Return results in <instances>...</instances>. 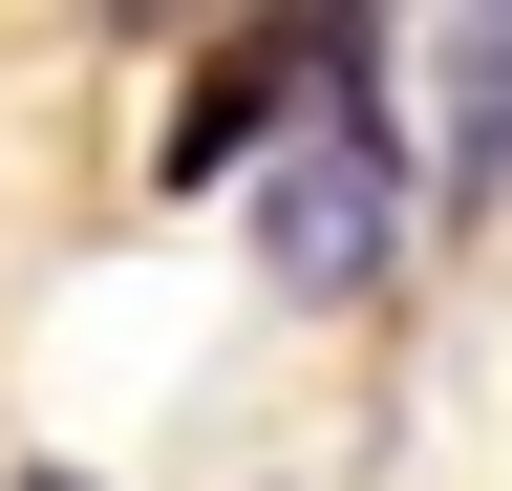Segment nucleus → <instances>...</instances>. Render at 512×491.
<instances>
[{
    "label": "nucleus",
    "instance_id": "nucleus-1",
    "mask_svg": "<svg viewBox=\"0 0 512 491\" xmlns=\"http://www.w3.org/2000/svg\"><path fill=\"white\" fill-rule=\"evenodd\" d=\"M427 171L406 129H384V22H299V86H278V171H256V257H278V299H363L384 257H406Z\"/></svg>",
    "mask_w": 512,
    "mask_h": 491
},
{
    "label": "nucleus",
    "instance_id": "nucleus-2",
    "mask_svg": "<svg viewBox=\"0 0 512 491\" xmlns=\"http://www.w3.org/2000/svg\"><path fill=\"white\" fill-rule=\"evenodd\" d=\"M491 171H512V22H448V150H427V193L491 214Z\"/></svg>",
    "mask_w": 512,
    "mask_h": 491
},
{
    "label": "nucleus",
    "instance_id": "nucleus-3",
    "mask_svg": "<svg viewBox=\"0 0 512 491\" xmlns=\"http://www.w3.org/2000/svg\"><path fill=\"white\" fill-rule=\"evenodd\" d=\"M22 491H86V470H22Z\"/></svg>",
    "mask_w": 512,
    "mask_h": 491
}]
</instances>
